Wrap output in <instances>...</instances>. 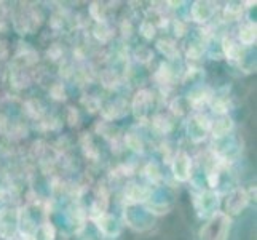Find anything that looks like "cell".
<instances>
[{
  "mask_svg": "<svg viewBox=\"0 0 257 240\" xmlns=\"http://www.w3.org/2000/svg\"><path fill=\"white\" fill-rule=\"evenodd\" d=\"M230 224L232 221L227 213L216 211L200 230V240H228Z\"/></svg>",
  "mask_w": 257,
  "mask_h": 240,
  "instance_id": "6da1fadb",
  "label": "cell"
},
{
  "mask_svg": "<svg viewBox=\"0 0 257 240\" xmlns=\"http://www.w3.org/2000/svg\"><path fill=\"white\" fill-rule=\"evenodd\" d=\"M18 219H20V215H18V211L15 208L0 210V237H4L7 240L15 237Z\"/></svg>",
  "mask_w": 257,
  "mask_h": 240,
  "instance_id": "7a4b0ae2",
  "label": "cell"
},
{
  "mask_svg": "<svg viewBox=\"0 0 257 240\" xmlns=\"http://www.w3.org/2000/svg\"><path fill=\"white\" fill-rule=\"evenodd\" d=\"M247 202H249V194L244 189L236 188L228 194L225 207H227V215H240V213L246 208Z\"/></svg>",
  "mask_w": 257,
  "mask_h": 240,
  "instance_id": "3957f363",
  "label": "cell"
},
{
  "mask_svg": "<svg viewBox=\"0 0 257 240\" xmlns=\"http://www.w3.org/2000/svg\"><path fill=\"white\" fill-rule=\"evenodd\" d=\"M190 157L185 152H177L173 162V173L176 180L179 181H187L190 178Z\"/></svg>",
  "mask_w": 257,
  "mask_h": 240,
  "instance_id": "277c9868",
  "label": "cell"
},
{
  "mask_svg": "<svg viewBox=\"0 0 257 240\" xmlns=\"http://www.w3.org/2000/svg\"><path fill=\"white\" fill-rule=\"evenodd\" d=\"M209 130V123L205 115H195L189 123V133L193 141H200L205 138V133Z\"/></svg>",
  "mask_w": 257,
  "mask_h": 240,
  "instance_id": "5b68a950",
  "label": "cell"
},
{
  "mask_svg": "<svg viewBox=\"0 0 257 240\" xmlns=\"http://www.w3.org/2000/svg\"><path fill=\"white\" fill-rule=\"evenodd\" d=\"M214 13V7L209 2H195L192 7V18L198 23H205Z\"/></svg>",
  "mask_w": 257,
  "mask_h": 240,
  "instance_id": "8992f818",
  "label": "cell"
},
{
  "mask_svg": "<svg viewBox=\"0 0 257 240\" xmlns=\"http://www.w3.org/2000/svg\"><path fill=\"white\" fill-rule=\"evenodd\" d=\"M152 103V95L147 90H141L136 93L135 100H133V111L138 115V117H143V115L147 112L149 104Z\"/></svg>",
  "mask_w": 257,
  "mask_h": 240,
  "instance_id": "52a82bcc",
  "label": "cell"
},
{
  "mask_svg": "<svg viewBox=\"0 0 257 240\" xmlns=\"http://www.w3.org/2000/svg\"><path fill=\"white\" fill-rule=\"evenodd\" d=\"M197 203H200V215H206V213H212L214 215L216 208H217V195L212 192H203L200 195V199L197 200Z\"/></svg>",
  "mask_w": 257,
  "mask_h": 240,
  "instance_id": "ba28073f",
  "label": "cell"
},
{
  "mask_svg": "<svg viewBox=\"0 0 257 240\" xmlns=\"http://www.w3.org/2000/svg\"><path fill=\"white\" fill-rule=\"evenodd\" d=\"M96 226L105 235H117L118 234L117 221H115L113 216L105 215V213H104V215H101L99 218H96Z\"/></svg>",
  "mask_w": 257,
  "mask_h": 240,
  "instance_id": "9c48e42d",
  "label": "cell"
},
{
  "mask_svg": "<svg viewBox=\"0 0 257 240\" xmlns=\"http://www.w3.org/2000/svg\"><path fill=\"white\" fill-rule=\"evenodd\" d=\"M125 195L131 203H139V202H143L149 197V191L144 189L143 186H139V184H130L126 188Z\"/></svg>",
  "mask_w": 257,
  "mask_h": 240,
  "instance_id": "30bf717a",
  "label": "cell"
},
{
  "mask_svg": "<svg viewBox=\"0 0 257 240\" xmlns=\"http://www.w3.org/2000/svg\"><path fill=\"white\" fill-rule=\"evenodd\" d=\"M233 127V123L232 120H230L228 117H220L219 120H216L214 123H212V135H214L216 138H222L225 135H228V131L232 130Z\"/></svg>",
  "mask_w": 257,
  "mask_h": 240,
  "instance_id": "8fae6325",
  "label": "cell"
},
{
  "mask_svg": "<svg viewBox=\"0 0 257 240\" xmlns=\"http://www.w3.org/2000/svg\"><path fill=\"white\" fill-rule=\"evenodd\" d=\"M222 48H224V53H225L227 58H230V59H240L241 48H240V45H236V43L232 39L225 37L222 40Z\"/></svg>",
  "mask_w": 257,
  "mask_h": 240,
  "instance_id": "7c38bea8",
  "label": "cell"
},
{
  "mask_svg": "<svg viewBox=\"0 0 257 240\" xmlns=\"http://www.w3.org/2000/svg\"><path fill=\"white\" fill-rule=\"evenodd\" d=\"M240 40L244 45H252L255 42V24L247 23L240 29Z\"/></svg>",
  "mask_w": 257,
  "mask_h": 240,
  "instance_id": "4fadbf2b",
  "label": "cell"
},
{
  "mask_svg": "<svg viewBox=\"0 0 257 240\" xmlns=\"http://www.w3.org/2000/svg\"><path fill=\"white\" fill-rule=\"evenodd\" d=\"M158 50H160L163 55H166L168 58H176L177 56V50H176V45L173 42L160 40V42H158Z\"/></svg>",
  "mask_w": 257,
  "mask_h": 240,
  "instance_id": "5bb4252c",
  "label": "cell"
},
{
  "mask_svg": "<svg viewBox=\"0 0 257 240\" xmlns=\"http://www.w3.org/2000/svg\"><path fill=\"white\" fill-rule=\"evenodd\" d=\"M12 80H13L15 87H18V88L26 87V85H28V82H29V78L24 75V70L23 69H15Z\"/></svg>",
  "mask_w": 257,
  "mask_h": 240,
  "instance_id": "9a60e30c",
  "label": "cell"
},
{
  "mask_svg": "<svg viewBox=\"0 0 257 240\" xmlns=\"http://www.w3.org/2000/svg\"><path fill=\"white\" fill-rule=\"evenodd\" d=\"M146 176L152 183H158V181H160V170H158L157 164H149L146 167Z\"/></svg>",
  "mask_w": 257,
  "mask_h": 240,
  "instance_id": "2e32d148",
  "label": "cell"
},
{
  "mask_svg": "<svg viewBox=\"0 0 257 240\" xmlns=\"http://www.w3.org/2000/svg\"><path fill=\"white\" fill-rule=\"evenodd\" d=\"M94 34H96V37L99 39V40H107L110 37V29L107 28V24H105L104 21L99 23L96 26V29H94Z\"/></svg>",
  "mask_w": 257,
  "mask_h": 240,
  "instance_id": "e0dca14e",
  "label": "cell"
},
{
  "mask_svg": "<svg viewBox=\"0 0 257 240\" xmlns=\"http://www.w3.org/2000/svg\"><path fill=\"white\" fill-rule=\"evenodd\" d=\"M155 78L160 84H168V82H170V78H171V70H170V67L162 64L160 66V70H158V72L155 74Z\"/></svg>",
  "mask_w": 257,
  "mask_h": 240,
  "instance_id": "ac0fdd59",
  "label": "cell"
},
{
  "mask_svg": "<svg viewBox=\"0 0 257 240\" xmlns=\"http://www.w3.org/2000/svg\"><path fill=\"white\" fill-rule=\"evenodd\" d=\"M154 127L157 130H160L162 133H165V131H168V130L171 128L170 122H168V119L163 117V115H157V117L154 119Z\"/></svg>",
  "mask_w": 257,
  "mask_h": 240,
  "instance_id": "d6986e66",
  "label": "cell"
},
{
  "mask_svg": "<svg viewBox=\"0 0 257 240\" xmlns=\"http://www.w3.org/2000/svg\"><path fill=\"white\" fill-rule=\"evenodd\" d=\"M40 237L43 240H55V227L50 223H45L40 227Z\"/></svg>",
  "mask_w": 257,
  "mask_h": 240,
  "instance_id": "ffe728a7",
  "label": "cell"
},
{
  "mask_svg": "<svg viewBox=\"0 0 257 240\" xmlns=\"http://www.w3.org/2000/svg\"><path fill=\"white\" fill-rule=\"evenodd\" d=\"M126 143L133 150H136V152H141V150H143V143H141V139L133 135V133H130L126 136Z\"/></svg>",
  "mask_w": 257,
  "mask_h": 240,
  "instance_id": "44dd1931",
  "label": "cell"
},
{
  "mask_svg": "<svg viewBox=\"0 0 257 240\" xmlns=\"http://www.w3.org/2000/svg\"><path fill=\"white\" fill-rule=\"evenodd\" d=\"M141 32H143L146 39H152L155 35V28L152 26V23L146 21V23H143V26H141Z\"/></svg>",
  "mask_w": 257,
  "mask_h": 240,
  "instance_id": "7402d4cb",
  "label": "cell"
},
{
  "mask_svg": "<svg viewBox=\"0 0 257 240\" xmlns=\"http://www.w3.org/2000/svg\"><path fill=\"white\" fill-rule=\"evenodd\" d=\"M51 95H53V98L55 100H64V88H63V85H55L51 88Z\"/></svg>",
  "mask_w": 257,
  "mask_h": 240,
  "instance_id": "603a6c76",
  "label": "cell"
},
{
  "mask_svg": "<svg viewBox=\"0 0 257 240\" xmlns=\"http://www.w3.org/2000/svg\"><path fill=\"white\" fill-rule=\"evenodd\" d=\"M7 56V43L0 42V59H4Z\"/></svg>",
  "mask_w": 257,
  "mask_h": 240,
  "instance_id": "cb8c5ba5",
  "label": "cell"
},
{
  "mask_svg": "<svg viewBox=\"0 0 257 240\" xmlns=\"http://www.w3.org/2000/svg\"><path fill=\"white\" fill-rule=\"evenodd\" d=\"M10 240H31V238H29V235H24V234H23V235H15V237H12Z\"/></svg>",
  "mask_w": 257,
  "mask_h": 240,
  "instance_id": "d4e9b609",
  "label": "cell"
},
{
  "mask_svg": "<svg viewBox=\"0 0 257 240\" xmlns=\"http://www.w3.org/2000/svg\"><path fill=\"white\" fill-rule=\"evenodd\" d=\"M2 28H4V23H2V21H0V29H2Z\"/></svg>",
  "mask_w": 257,
  "mask_h": 240,
  "instance_id": "484cf974",
  "label": "cell"
}]
</instances>
